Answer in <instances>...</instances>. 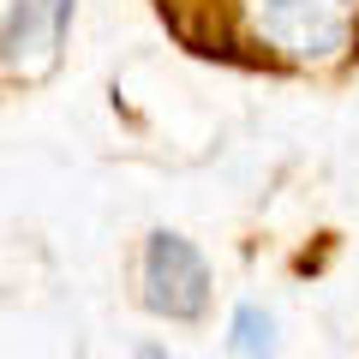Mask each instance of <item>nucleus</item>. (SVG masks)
Masks as SVG:
<instances>
[{"mask_svg": "<svg viewBox=\"0 0 359 359\" xmlns=\"http://www.w3.org/2000/svg\"><path fill=\"white\" fill-rule=\"evenodd\" d=\"M72 18V0H18L6 13V72H42Z\"/></svg>", "mask_w": 359, "mask_h": 359, "instance_id": "3", "label": "nucleus"}, {"mask_svg": "<svg viewBox=\"0 0 359 359\" xmlns=\"http://www.w3.org/2000/svg\"><path fill=\"white\" fill-rule=\"evenodd\" d=\"M144 306L162 318H198L210 306V269L180 233H150L144 245Z\"/></svg>", "mask_w": 359, "mask_h": 359, "instance_id": "2", "label": "nucleus"}, {"mask_svg": "<svg viewBox=\"0 0 359 359\" xmlns=\"http://www.w3.org/2000/svg\"><path fill=\"white\" fill-rule=\"evenodd\" d=\"M233 353H269L276 347V323H269V311H257V306H240L233 311Z\"/></svg>", "mask_w": 359, "mask_h": 359, "instance_id": "4", "label": "nucleus"}, {"mask_svg": "<svg viewBox=\"0 0 359 359\" xmlns=\"http://www.w3.org/2000/svg\"><path fill=\"white\" fill-rule=\"evenodd\" d=\"M252 30L287 60H330L347 36V0H252Z\"/></svg>", "mask_w": 359, "mask_h": 359, "instance_id": "1", "label": "nucleus"}]
</instances>
